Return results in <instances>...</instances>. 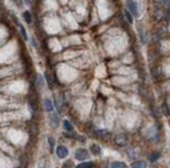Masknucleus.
Returning <instances> with one entry per match:
<instances>
[{
  "label": "nucleus",
  "instance_id": "obj_4",
  "mask_svg": "<svg viewBox=\"0 0 170 168\" xmlns=\"http://www.w3.org/2000/svg\"><path fill=\"white\" fill-rule=\"evenodd\" d=\"M127 7H129V11L131 12V15L136 16L137 15V3L133 0H129L127 2Z\"/></svg>",
  "mask_w": 170,
  "mask_h": 168
},
{
  "label": "nucleus",
  "instance_id": "obj_13",
  "mask_svg": "<svg viewBox=\"0 0 170 168\" xmlns=\"http://www.w3.org/2000/svg\"><path fill=\"white\" fill-rule=\"evenodd\" d=\"M112 168H127V165L122 162H114L112 164Z\"/></svg>",
  "mask_w": 170,
  "mask_h": 168
},
{
  "label": "nucleus",
  "instance_id": "obj_10",
  "mask_svg": "<svg viewBox=\"0 0 170 168\" xmlns=\"http://www.w3.org/2000/svg\"><path fill=\"white\" fill-rule=\"evenodd\" d=\"M97 136H100V138H105V136H109L110 132L107 130H104V129H101V130H98L95 132Z\"/></svg>",
  "mask_w": 170,
  "mask_h": 168
},
{
  "label": "nucleus",
  "instance_id": "obj_19",
  "mask_svg": "<svg viewBox=\"0 0 170 168\" xmlns=\"http://www.w3.org/2000/svg\"><path fill=\"white\" fill-rule=\"evenodd\" d=\"M62 168H73V164L70 162H66L65 164L62 166Z\"/></svg>",
  "mask_w": 170,
  "mask_h": 168
},
{
  "label": "nucleus",
  "instance_id": "obj_23",
  "mask_svg": "<svg viewBox=\"0 0 170 168\" xmlns=\"http://www.w3.org/2000/svg\"><path fill=\"white\" fill-rule=\"evenodd\" d=\"M16 168H19V167H16Z\"/></svg>",
  "mask_w": 170,
  "mask_h": 168
},
{
  "label": "nucleus",
  "instance_id": "obj_9",
  "mask_svg": "<svg viewBox=\"0 0 170 168\" xmlns=\"http://www.w3.org/2000/svg\"><path fill=\"white\" fill-rule=\"evenodd\" d=\"M131 167L132 168H147V163L144 162V161L134 162L131 164Z\"/></svg>",
  "mask_w": 170,
  "mask_h": 168
},
{
  "label": "nucleus",
  "instance_id": "obj_15",
  "mask_svg": "<svg viewBox=\"0 0 170 168\" xmlns=\"http://www.w3.org/2000/svg\"><path fill=\"white\" fill-rule=\"evenodd\" d=\"M48 143H49V147H50V151H53V147H54V139L51 138V136H49L48 138Z\"/></svg>",
  "mask_w": 170,
  "mask_h": 168
},
{
  "label": "nucleus",
  "instance_id": "obj_1",
  "mask_svg": "<svg viewBox=\"0 0 170 168\" xmlns=\"http://www.w3.org/2000/svg\"><path fill=\"white\" fill-rule=\"evenodd\" d=\"M128 142H129L128 136L125 135V134H123V133L118 134V135L115 138V143L117 144L118 146H120V147L125 146L128 144Z\"/></svg>",
  "mask_w": 170,
  "mask_h": 168
},
{
  "label": "nucleus",
  "instance_id": "obj_11",
  "mask_svg": "<svg viewBox=\"0 0 170 168\" xmlns=\"http://www.w3.org/2000/svg\"><path fill=\"white\" fill-rule=\"evenodd\" d=\"M92 166H94L92 162H82L76 168H92Z\"/></svg>",
  "mask_w": 170,
  "mask_h": 168
},
{
  "label": "nucleus",
  "instance_id": "obj_7",
  "mask_svg": "<svg viewBox=\"0 0 170 168\" xmlns=\"http://www.w3.org/2000/svg\"><path fill=\"white\" fill-rule=\"evenodd\" d=\"M44 106H45V110L47 111V112H52L53 111V104L50 99H45Z\"/></svg>",
  "mask_w": 170,
  "mask_h": 168
},
{
  "label": "nucleus",
  "instance_id": "obj_14",
  "mask_svg": "<svg viewBox=\"0 0 170 168\" xmlns=\"http://www.w3.org/2000/svg\"><path fill=\"white\" fill-rule=\"evenodd\" d=\"M24 18L26 20V22H28V23L32 22V17H31V14L29 12H25L24 13Z\"/></svg>",
  "mask_w": 170,
  "mask_h": 168
},
{
  "label": "nucleus",
  "instance_id": "obj_20",
  "mask_svg": "<svg viewBox=\"0 0 170 168\" xmlns=\"http://www.w3.org/2000/svg\"><path fill=\"white\" fill-rule=\"evenodd\" d=\"M170 0H154V2H156V3H159V4H165L167 3V2H169Z\"/></svg>",
  "mask_w": 170,
  "mask_h": 168
},
{
  "label": "nucleus",
  "instance_id": "obj_5",
  "mask_svg": "<svg viewBox=\"0 0 170 168\" xmlns=\"http://www.w3.org/2000/svg\"><path fill=\"white\" fill-rule=\"evenodd\" d=\"M59 123H60V120H59L58 114L56 113H52V115L50 117V126L54 129L59 126Z\"/></svg>",
  "mask_w": 170,
  "mask_h": 168
},
{
  "label": "nucleus",
  "instance_id": "obj_12",
  "mask_svg": "<svg viewBox=\"0 0 170 168\" xmlns=\"http://www.w3.org/2000/svg\"><path fill=\"white\" fill-rule=\"evenodd\" d=\"M45 78H46V81H47V82H48L49 88H50V89H52V88H53V81H52V78H51L50 74H49L48 72H45Z\"/></svg>",
  "mask_w": 170,
  "mask_h": 168
},
{
  "label": "nucleus",
  "instance_id": "obj_17",
  "mask_svg": "<svg viewBox=\"0 0 170 168\" xmlns=\"http://www.w3.org/2000/svg\"><path fill=\"white\" fill-rule=\"evenodd\" d=\"M125 18L128 19V21L130 23H132L133 22V17H132V15H131V13L128 12V11H125Z\"/></svg>",
  "mask_w": 170,
  "mask_h": 168
},
{
  "label": "nucleus",
  "instance_id": "obj_22",
  "mask_svg": "<svg viewBox=\"0 0 170 168\" xmlns=\"http://www.w3.org/2000/svg\"><path fill=\"white\" fill-rule=\"evenodd\" d=\"M24 1H25V3H27V4H32L34 0H24Z\"/></svg>",
  "mask_w": 170,
  "mask_h": 168
},
{
  "label": "nucleus",
  "instance_id": "obj_6",
  "mask_svg": "<svg viewBox=\"0 0 170 168\" xmlns=\"http://www.w3.org/2000/svg\"><path fill=\"white\" fill-rule=\"evenodd\" d=\"M15 21H16V24H17V27H18L19 31H20V34H21L22 38H24L25 40H28V35H27V32H26V29L24 28V25H22L20 22L17 21L16 19H15Z\"/></svg>",
  "mask_w": 170,
  "mask_h": 168
},
{
  "label": "nucleus",
  "instance_id": "obj_8",
  "mask_svg": "<svg viewBox=\"0 0 170 168\" xmlns=\"http://www.w3.org/2000/svg\"><path fill=\"white\" fill-rule=\"evenodd\" d=\"M91 151L92 153L94 154H101V147H100L99 145H97V144H92V145L91 146Z\"/></svg>",
  "mask_w": 170,
  "mask_h": 168
},
{
  "label": "nucleus",
  "instance_id": "obj_2",
  "mask_svg": "<svg viewBox=\"0 0 170 168\" xmlns=\"http://www.w3.org/2000/svg\"><path fill=\"white\" fill-rule=\"evenodd\" d=\"M88 156V152H87L86 149L84 148H79L76 150V153H74V157H76L77 160H79V161H83L85 160Z\"/></svg>",
  "mask_w": 170,
  "mask_h": 168
},
{
  "label": "nucleus",
  "instance_id": "obj_16",
  "mask_svg": "<svg viewBox=\"0 0 170 168\" xmlns=\"http://www.w3.org/2000/svg\"><path fill=\"white\" fill-rule=\"evenodd\" d=\"M63 125H64V128H65L67 131H71V130H73V125H71V124L69 123L68 121H64Z\"/></svg>",
  "mask_w": 170,
  "mask_h": 168
},
{
  "label": "nucleus",
  "instance_id": "obj_3",
  "mask_svg": "<svg viewBox=\"0 0 170 168\" xmlns=\"http://www.w3.org/2000/svg\"><path fill=\"white\" fill-rule=\"evenodd\" d=\"M68 149L66 148L65 146H59L56 148V156H58L60 159H65V157H68Z\"/></svg>",
  "mask_w": 170,
  "mask_h": 168
},
{
  "label": "nucleus",
  "instance_id": "obj_21",
  "mask_svg": "<svg viewBox=\"0 0 170 168\" xmlns=\"http://www.w3.org/2000/svg\"><path fill=\"white\" fill-rule=\"evenodd\" d=\"M14 1V3L16 4L17 7H21V4H22V0H13Z\"/></svg>",
  "mask_w": 170,
  "mask_h": 168
},
{
  "label": "nucleus",
  "instance_id": "obj_18",
  "mask_svg": "<svg viewBox=\"0 0 170 168\" xmlns=\"http://www.w3.org/2000/svg\"><path fill=\"white\" fill-rule=\"evenodd\" d=\"M159 157V153H158V152H156V153H154L153 156H151V157H149V160H150L151 162H155L156 160H158Z\"/></svg>",
  "mask_w": 170,
  "mask_h": 168
}]
</instances>
